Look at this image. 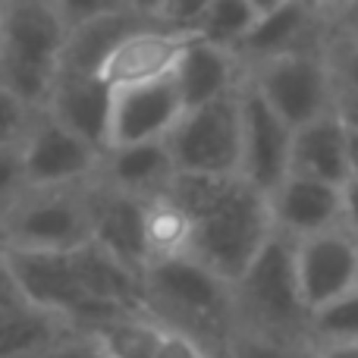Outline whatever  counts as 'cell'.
<instances>
[{"label": "cell", "mask_w": 358, "mask_h": 358, "mask_svg": "<svg viewBox=\"0 0 358 358\" xmlns=\"http://www.w3.org/2000/svg\"><path fill=\"white\" fill-rule=\"evenodd\" d=\"M31 117H35V110H29V107H25L22 101L0 82V145H19L22 142Z\"/></svg>", "instance_id": "30"}, {"label": "cell", "mask_w": 358, "mask_h": 358, "mask_svg": "<svg viewBox=\"0 0 358 358\" xmlns=\"http://www.w3.org/2000/svg\"><path fill=\"white\" fill-rule=\"evenodd\" d=\"M315 358H358V340L330 343V346H315Z\"/></svg>", "instance_id": "36"}, {"label": "cell", "mask_w": 358, "mask_h": 358, "mask_svg": "<svg viewBox=\"0 0 358 358\" xmlns=\"http://www.w3.org/2000/svg\"><path fill=\"white\" fill-rule=\"evenodd\" d=\"M198 35H192V31H176L161 22H148L113 48V54L104 60L98 76L110 88L167 79V76H173L179 57L185 54V48Z\"/></svg>", "instance_id": "12"}, {"label": "cell", "mask_w": 358, "mask_h": 358, "mask_svg": "<svg viewBox=\"0 0 358 358\" xmlns=\"http://www.w3.org/2000/svg\"><path fill=\"white\" fill-rule=\"evenodd\" d=\"M54 3H57V13H60L66 29H73V25H79V22H88V19H94V16H104V13L129 6L126 0H54Z\"/></svg>", "instance_id": "33"}, {"label": "cell", "mask_w": 358, "mask_h": 358, "mask_svg": "<svg viewBox=\"0 0 358 358\" xmlns=\"http://www.w3.org/2000/svg\"><path fill=\"white\" fill-rule=\"evenodd\" d=\"M76 336L82 334H76L73 324L25 302L13 286L0 289V358L48 355Z\"/></svg>", "instance_id": "15"}, {"label": "cell", "mask_w": 358, "mask_h": 358, "mask_svg": "<svg viewBox=\"0 0 358 358\" xmlns=\"http://www.w3.org/2000/svg\"><path fill=\"white\" fill-rule=\"evenodd\" d=\"M236 92L182 110L173 129L164 136L176 173L239 176V104H236Z\"/></svg>", "instance_id": "6"}, {"label": "cell", "mask_w": 358, "mask_h": 358, "mask_svg": "<svg viewBox=\"0 0 358 358\" xmlns=\"http://www.w3.org/2000/svg\"><path fill=\"white\" fill-rule=\"evenodd\" d=\"M349 176H358V129H352V126H349Z\"/></svg>", "instance_id": "38"}, {"label": "cell", "mask_w": 358, "mask_h": 358, "mask_svg": "<svg viewBox=\"0 0 358 358\" xmlns=\"http://www.w3.org/2000/svg\"><path fill=\"white\" fill-rule=\"evenodd\" d=\"M0 3H3V0H0Z\"/></svg>", "instance_id": "47"}, {"label": "cell", "mask_w": 358, "mask_h": 358, "mask_svg": "<svg viewBox=\"0 0 358 358\" xmlns=\"http://www.w3.org/2000/svg\"><path fill=\"white\" fill-rule=\"evenodd\" d=\"M164 336V327L145 311H123L85 334L104 358H151Z\"/></svg>", "instance_id": "24"}, {"label": "cell", "mask_w": 358, "mask_h": 358, "mask_svg": "<svg viewBox=\"0 0 358 358\" xmlns=\"http://www.w3.org/2000/svg\"><path fill=\"white\" fill-rule=\"evenodd\" d=\"M151 358H210V352H204L195 340L182 334H173V330H164L161 343H157L155 355Z\"/></svg>", "instance_id": "34"}, {"label": "cell", "mask_w": 358, "mask_h": 358, "mask_svg": "<svg viewBox=\"0 0 358 358\" xmlns=\"http://www.w3.org/2000/svg\"><path fill=\"white\" fill-rule=\"evenodd\" d=\"M242 79H245V69L236 60L233 50L208 44L201 38H195L185 48V54L179 57L173 69V82H176L179 101H182V110L208 104V101L223 98V94H233L242 85Z\"/></svg>", "instance_id": "22"}, {"label": "cell", "mask_w": 358, "mask_h": 358, "mask_svg": "<svg viewBox=\"0 0 358 358\" xmlns=\"http://www.w3.org/2000/svg\"><path fill=\"white\" fill-rule=\"evenodd\" d=\"M167 195L192 217L189 258L233 283L273 236L267 198L239 176L176 173Z\"/></svg>", "instance_id": "1"}, {"label": "cell", "mask_w": 358, "mask_h": 358, "mask_svg": "<svg viewBox=\"0 0 358 358\" xmlns=\"http://www.w3.org/2000/svg\"><path fill=\"white\" fill-rule=\"evenodd\" d=\"M308 336L311 346L358 340V289H346L343 296L317 305L308 311Z\"/></svg>", "instance_id": "25"}, {"label": "cell", "mask_w": 358, "mask_h": 358, "mask_svg": "<svg viewBox=\"0 0 358 358\" xmlns=\"http://www.w3.org/2000/svg\"><path fill=\"white\" fill-rule=\"evenodd\" d=\"M289 173L343 185L349 179V126L340 110L292 129Z\"/></svg>", "instance_id": "17"}, {"label": "cell", "mask_w": 358, "mask_h": 358, "mask_svg": "<svg viewBox=\"0 0 358 358\" xmlns=\"http://www.w3.org/2000/svg\"><path fill=\"white\" fill-rule=\"evenodd\" d=\"M66 38L54 0L0 3V82L29 110H44Z\"/></svg>", "instance_id": "4"}, {"label": "cell", "mask_w": 358, "mask_h": 358, "mask_svg": "<svg viewBox=\"0 0 358 358\" xmlns=\"http://www.w3.org/2000/svg\"><path fill=\"white\" fill-rule=\"evenodd\" d=\"M308 3H311V6H327L330 0H308Z\"/></svg>", "instance_id": "45"}, {"label": "cell", "mask_w": 358, "mask_h": 358, "mask_svg": "<svg viewBox=\"0 0 358 358\" xmlns=\"http://www.w3.org/2000/svg\"><path fill=\"white\" fill-rule=\"evenodd\" d=\"M208 6H210V0H161L155 19L161 25H167V29L198 35V25H201Z\"/></svg>", "instance_id": "31"}, {"label": "cell", "mask_w": 358, "mask_h": 358, "mask_svg": "<svg viewBox=\"0 0 358 358\" xmlns=\"http://www.w3.org/2000/svg\"><path fill=\"white\" fill-rule=\"evenodd\" d=\"M355 261H358V242L343 227L324 229L308 239L292 242V264H296L299 292L305 305L330 302L355 286Z\"/></svg>", "instance_id": "11"}, {"label": "cell", "mask_w": 358, "mask_h": 358, "mask_svg": "<svg viewBox=\"0 0 358 358\" xmlns=\"http://www.w3.org/2000/svg\"><path fill=\"white\" fill-rule=\"evenodd\" d=\"M227 358H315V346H299V343L271 340V336L252 334V330L233 327L220 349Z\"/></svg>", "instance_id": "27"}, {"label": "cell", "mask_w": 358, "mask_h": 358, "mask_svg": "<svg viewBox=\"0 0 358 358\" xmlns=\"http://www.w3.org/2000/svg\"><path fill=\"white\" fill-rule=\"evenodd\" d=\"M182 117L173 76L138 85L110 88V117H107V148L120 145L161 142Z\"/></svg>", "instance_id": "10"}, {"label": "cell", "mask_w": 358, "mask_h": 358, "mask_svg": "<svg viewBox=\"0 0 358 358\" xmlns=\"http://www.w3.org/2000/svg\"><path fill=\"white\" fill-rule=\"evenodd\" d=\"M142 245H145V261L148 264L189 255L192 217L179 208L167 192L142 201Z\"/></svg>", "instance_id": "23"}, {"label": "cell", "mask_w": 358, "mask_h": 358, "mask_svg": "<svg viewBox=\"0 0 358 358\" xmlns=\"http://www.w3.org/2000/svg\"><path fill=\"white\" fill-rule=\"evenodd\" d=\"M245 82L289 129L336 110L324 50H292L245 69Z\"/></svg>", "instance_id": "7"}, {"label": "cell", "mask_w": 358, "mask_h": 358, "mask_svg": "<svg viewBox=\"0 0 358 358\" xmlns=\"http://www.w3.org/2000/svg\"><path fill=\"white\" fill-rule=\"evenodd\" d=\"M340 113H343V110H340ZM343 117H346V123L352 126V129H358V117H355V113H343Z\"/></svg>", "instance_id": "43"}, {"label": "cell", "mask_w": 358, "mask_h": 358, "mask_svg": "<svg viewBox=\"0 0 358 358\" xmlns=\"http://www.w3.org/2000/svg\"><path fill=\"white\" fill-rule=\"evenodd\" d=\"M321 19L324 48L327 44H355L358 48V0H330L327 6H315Z\"/></svg>", "instance_id": "29"}, {"label": "cell", "mask_w": 358, "mask_h": 358, "mask_svg": "<svg viewBox=\"0 0 358 358\" xmlns=\"http://www.w3.org/2000/svg\"><path fill=\"white\" fill-rule=\"evenodd\" d=\"M10 283V271H6V255H3V245H0V289H6Z\"/></svg>", "instance_id": "41"}, {"label": "cell", "mask_w": 358, "mask_h": 358, "mask_svg": "<svg viewBox=\"0 0 358 358\" xmlns=\"http://www.w3.org/2000/svg\"><path fill=\"white\" fill-rule=\"evenodd\" d=\"M76 283L88 302L113 311H142V273L126 267L110 252L88 239L69 252Z\"/></svg>", "instance_id": "21"}, {"label": "cell", "mask_w": 358, "mask_h": 358, "mask_svg": "<svg viewBox=\"0 0 358 358\" xmlns=\"http://www.w3.org/2000/svg\"><path fill=\"white\" fill-rule=\"evenodd\" d=\"M258 13L245 3V0H210L208 13H204L201 25H198V38L217 48L233 50V44L252 29Z\"/></svg>", "instance_id": "26"}, {"label": "cell", "mask_w": 358, "mask_h": 358, "mask_svg": "<svg viewBox=\"0 0 358 358\" xmlns=\"http://www.w3.org/2000/svg\"><path fill=\"white\" fill-rule=\"evenodd\" d=\"M248 6H252L258 16H264V13H271V10H277V6H283L286 0H245Z\"/></svg>", "instance_id": "40"}, {"label": "cell", "mask_w": 358, "mask_h": 358, "mask_svg": "<svg viewBox=\"0 0 358 358\" xmlns=\"http://www.w3.org/2000/svg\"><path fill=\"white\" fill-rule=\"evenodd\" d=\"M355 289H358V261H355Z\"/></svg>", "instance_id": "46"}, {"label": "cell", "mask_w": 358, "mask_h": 358, "mask_svg": "<svg viewBox=\"0 0 358 358\" xmlns=\"http://www.w3.org/2000/svg\"><path fill=\"white\" fill-rule=\"evenodd\" d=\"M292 50H324L321 19L308 0H286L283 6L258 16L252 29L233 44L242 69Z\"/></svg>", "instance_id": "13"}, {"label": "cell", "mask_w": 358, "mask_h": 358, "mask_svg": "<svg viewBox=\"0 0 358 358\" xmlns=\"http://www.w3.org/2000/svg\"><path fill=\"white\" fill-rule=\"evenodd\" d=\"M229 296H233V327L311 346L308 305L299 292L289 239L273 233L252 264L229 283Z\"/></svg>", "instance_id": "3"}, {"label": "cell", "mask_w": 358, "mask_h": 358, "mask_svg": "<svg viewBox=\"0 0 358 358\" xmlns=\"http://www.w3.org/2000/svg\"><path fill=\"white\" fill-rule=\"evenodd\" d=\"M126 3L132 6L136 13H142V16H157V6H161V0H126Z\"/></svg>", "instance_id": "39"}, {"label": "cell", "mask_w": 358, "mask_h": 358, "mask_svg": "<svg viewBox=\"0 0 358 358\" xmlns=\"http://www.w3.org/2000/svg\"><path fill=\"white\" fill-rule=\"evenodd\" d=\"M340 110H343V113H355V117H358V98H355V101H349V104H343Z\"/></svg>", "instance_id": "42"}, {"label": "cell", "mask_w": 358, "mask_h": 358, "mask_svg": "<svg viewBox=\"0 0 358 358\" xmlns=\"http://www.w3.org/2000/svg\"><path fill=\"white\" fill-rule=\"evenodd\" d=\"M19 157H22V176L29 189L88 182L101 164V151L73 136L48 110H35L19 142Z\"/></svg>", "instance_id": "8"}, {"label": "cell", "mask_w": 358, "mask_h": 358, "mask_svg": "<svg viewBox=\"0 0 358 358\" xmlns=\"http://www.w3.org/2000/svg\"><path fill=\"white\" fill-rule=\"evenodd\" d=\"M29 189L22 176V157H19V145H0V217L10 210L22 192Z\"/></svg>", "instance_id": "32"}, {"label": "cell", "mask_w": 358, "mask_h": 358, "mask_svg": "<svg viewBox=\"0 0 358 358\" xmlns=\"http://www.w3.org/2000/svg\"><path fill=\"white\" fill-rule=\"evenodd\" d=\"M60 358H104V355H101L85 336H76V340H69L66 346L60 349Z\"/></svg>", "instance_id": "37"}, {"label": "cell", "mask_w": 358, "mask_h": 358, "mask_svg": "<svg viewBox=\"0 0 358 358\" xmlns=\"http://www.w3.org/2000/svg\"><path fill=\"white\" fill-rule=\"evenodd\" d=\"M142 311L155 317L164 330L195 340L210 355L220 352L233 330L229 283L189 255L145 267Z\"/></svg>", "instance_id": "2"}, {"label": "cell", "mask_w": 358, "mask_h": 358, "mask_svg": "<svg viewBox=\"0 0 358 358\" xmlns=\"http://www.w3.org/2000/svg\"><path fill=\"white\" fill-rule=\"evenodd\" d=\"M330 82L336 94V110L358 98V48L355 44H327L324 48Z\"/></svg>", "instance_id": "28"}, {"label": "cell", "mask_w": 358, "mask_h": 358, "mask_svg": "<svg viewBox=\"0 0 358 358\" xmlns=\"http://www.w3.org/2000/svg\"><path fill=\"white\" fill-rule=\"evenodd\" d=\"M273 233L289 242L340 227V185L311 176L286 173L283 182L267 195Z\"/></svg>", "instance_id": "14"}, {"label": "cell", "mask_w": 358, "mask_h": 358, "mask_svg": "<svg viewBox=\"0 0 358 358\" xmlns=\"http://www.w3.org/2000/svg\"><path fill=\"white\" fill-rule=\"evenodd\" d=\"M92 242L142 273L148 264L142 245V201L92 179Z\"/></svg>", "instance_id": "20"}, {"label": "cell", "mask_w": 358, "mask_h": 358, "mask_svg": "<svg viewBox=\"0 0 358 358\" xmlns=\"http://www.w3.org/2000/svg\"><path fill=\"white\" fill-rule=\"evenodd\" d=\"M92 239V179L25 189L0 217V245L22 252H73Z\"/></svg>", "instance_id": "5"}, {"label": "cell", "mask_w": 358, "mask_h": 358, "mask_svg": "<svg viewBox=\"0 0 358 358\" xmlns=\"http://www.w3.org/2000/svg\"><path fill=\"white\" fill-rule=\"evenodd\" d=\"M340 227L358 242V176L340 185Z\"/></svg>", "instance_id": "35"}, {"label": "cell", "mask_w": 358, "mask_h": 358, "mask_svg": "<svg viewBox=\"0 0 358 358\" xmlns=\"http://www.w3.org/2000/svg\"><path fill=\"white\" fill-rule=\"evenodd\" d=\"M63 349V346H60ZM60 349H57V352H48V355H35V358H60Z\"/></svg>", "instance_id": "44"}, {"label": "cell", "mask_w": 358, "mask_h": 358, "mask_svg": "<svg viewBox=\"0 0 358 358\" xmlns=\"http://www.w3.org/2000/svg\"><path fill=\"white\" fill-rule=\"evenodd\" d=\"M148 22H157V19L142 16L132 6H123V10L104 13V16H94L88 22L66 29L57 76H98L104 60L113 54V48Z\"/></svg>", "instance_id": "18"}, {"label": "cell", "mask_w": 358, "mask_h": 358, "mask_svg": "<svg viewBox=\"0 0 358 358\" xmlns=\"http://www.w3.org/2000/svg\"><path fill=\"white\" fill-rule=\"evenodd\" d=\"M176 176L173 161L167 155V145L161 142H142V145H120V148H107L98 164L101 185L113 192H123L129 198H155L167 192L170 179Z\"/></svg>", "instance_id": "19"}, {"label": "cell", "mask_w": 358, "mask_h": 358, "mask_svg": "<svg viewBox=\"0 0 358 358\" xmlns=\"http://www.w3.org/2000/svg\"><path fill=\"white\" fill-rule=\"evenodd\" d=\"M44 110L101 155L107 151L110 85L101 76H57Z\"/></svg>", "instance_id": "16"}, {"label": "cell", "mask_w": 358, "mask_h": 358, "mask_svg": "<svg viewBox=\"0 0 358 358\" xmlns=\"http://www.w3.org/2000/svg\"><path fill=\"white\" fill-rule=\"evenodd\" d=\"M236 104H239V179L267 198L289 173L292 129L245 79L236 92Z\"/></svg>", "instance_id": "9"}]
</instances>
